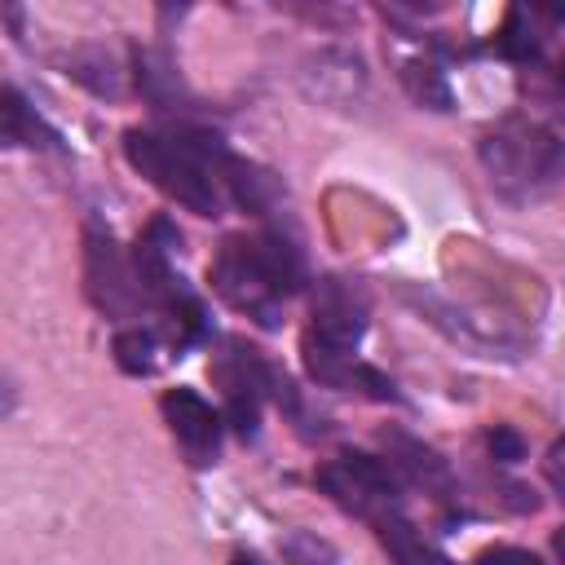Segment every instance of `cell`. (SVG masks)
<instances>
[{
  "instance_id": "1",
  "label": "cell",
  "mask_w": 565,
  "mask_h": 565,
  "mask_svg": "<svg viewBox=\"0 0 565 565\" xmlns=\"http://www.w3.org/2000/svg\"><path fill=\"white\" fill-rule=\"evenodd\" d=\"M124 159L172 203L199 216H225L243 207L252 216H269L282 185L260 163L234 154L216 132L199 124H150L124 132Z\"/></svg>"
},
{
  "instance_id": "2",
  "label": "cell",
  "mask_w": 565,
  "mask_h": 565,
  "mask_svg": "<svg viewBox=\"0 0 565 565\" xmlns=\"http://www.w3.org/2000/svg\"><path fill=\"white\" fill-rule=\"evenodd\" d=\"M207 282L230 309L247 313L256 327H278L282 305L305 287V252L278 225H260L252 234L243 230L221 238L207 265Z\"/></svg>"
},
{
  "instance_id": "3",
  "label": "cell",
  "mask_w": 565,
  "mask_h": 565,
  "mask_svg": "<svg viewBox=\"0 0 565 565\" xmlns=\"http://www.w3.org/2000/svg\"><path fill=\"white\" fill-rule=\"evenodd\" d=\"M366 335V291L349 278H318L305 327V366L322 388L366 393L375 402H397V388L375 366L358 362V344Z\"/></svg>"
},
{
  "instance_id": "4",
  "label": "cell",
  "mask_w": 565,
  "mask_h": 565,
  "mask_svg": "<svg viewBox=\"0 0 565 565\" xmlns=\"http://www.w3.org/2000/svg\"><path fill=\"white\" fill-rule=\"evenodd\" d=\"M477 154H481V168H486L490 185L503 199H516V203L547 194L556 185L561 168H565L561 137L547 124L525 119V115H508L490 132H481Z\"/></svg>"
},
{
  "instance_id": "5",
  "label": "cell",
  "mask_w": 565,
  "mask_h": 565,
  "mask_svg": "<svg viewBox=\"0 0 565 565\" xmlns=\"http://www.w3.org/2000/svg\"><path fill=\"white\" fill-rule=\"evenodd\" d=\"M207 375H212V384L221 388V415H225V424H230L243 441H252V437L260 433V411H265V402H278V406H287L291 415H300V397H296L287 371H278V366H274L256 344H247L243 335H225V340H221V349H216L212 362H207Z\"/></svg>"
},
{
  "instance_id": "6",
  "label": "cell",
  "mask_w": 565,
  "mask_h": 565,
  "mask_svg": "<svg viewBox=\"0 0 565 565\" xmlns=\"http://www.w3.org/2000/svg\"><path fill=\"white\" fill-rule=\"evenodd\" d=\"M313 481L335 508H344L349 516H358L366 525L380 521L393 508H406V481L397 477V468L388 459H375V455H362V450L318 463Z\"/></svg>"
},
{
  "instance_id": "7",
  "label": "cell",
  "mask_w": 565,
  "mask_h": 565,
  "mask_svg": "<svg viewBox=\"0 0 565 565\" xmlns=\"http://www.w3.org/2000/svg\"><path fill=\"white\" fill-rule=\"evenodd\" d=\"M84 287H88V300L110 322H119V327H137L141 322L146 300H141V282H137L132 256L119 252L115 234L102 221H88V230H84Z\"/></svg>"
},
{
  "instance_id": "8",
  "label": "cell",
  "mask_w": 565,
  "mask_h": 565,
  "mask_svg": "<svg viewBox=\"0 0 565 565\" xmlns=\"http://www.w3.org/2000/svg\"><path fill=\"white\" fill-rule=\"evenodd\" d=\"M181 455L194 463V468H212L221 459V433H225V415L199 397L194 388H168L163 402H159Z\"/></svg>"
},
{
  "instance_id": "9",
  "label": "cell",
  "mask_w": 565,
  "mask_h": 565,
  "mask_svg": "<svg viewBox=\"0 0 565 565\" xmlns=\"http://www.w3.org/2000/svg\"><path fill=\"white\" fill-rule=\"evenodd\" d=\"M384 446H388V463L397 468V477H402L406 486H419V490L433 494L437 503H459L455 477H450L446 459H441L433 446H424V441H415V437H406V433H384Z\"/></svg>"
},
{
  "instance_id": "10",
  "label": "cell",
  "mask_w": 565,
  "mask_h": 565,
  "mask_svg": "<svg viewBox=\"0 0 565 565\" xmlns=\"http://www.w3.org/2000/svg\"><path fill=\"white\" fill-rule=\"evenodd\" d=\"M371 530H375V539H380V547L388 552L393 565H459L455 556H446V552L406 516V508L384 512L380 521H371Z\"/></svg>"
},
{
  "instance_id": "11",
  "label": "cell",
  "mask_w": 565,
  "mask_h": 565,
  "mask_svg": "<svg viewBox=\"0 0 565 565\" xmlns=\"http://www.w3.org/2000/svg\"><path fill=\"white\" fill-rule=\"evenodd\" d=\"M0 137H4V146L57 150V132L35 115V106H26V97L13 84H4V93H0Z\"/></svg>"
},
{
  "instance_id": "12",
  "label": "cell",
  "mask_w": 565,
  "mask_h": 565,
  "mask_svg": "<svg viewBox=\"0 0 565 565\" xmlns=\"http://www.w3.org/2000/svg\"><path fill=\"white\" fill-rule=\"evenodd\" d=\"M132 66H137L132 75H137V88L146 93V102L154 110H177V102L185 97V84H181L172 57L159 49H132Z\"/></svg>"
},
{
  "instance_id": "13",
  "label": "cell",
  "mask_w": 565,
  "mask_h": 565,
  "mask_svg": "<svg viewBox=\"0 0 565 565\" xmlns=\"http://www.w3.org/2000/svg\"><path fill=\"white\" fill-rule=\"evenodd\" d=\"M163 344H168V340H163L159 327H150V322L119 327V331H115V362H119V371H128V375H154Z\"/></svg>"
},
{
  "instance_id": "14",
  "label": "cell",
  "mask_w": 565,
  "mask_h": 565,
  "mask_svg": "<svg viewBox=\"0 0 565 565\" xmlns=\"http://www.w3.org/2000/svg\"><path fill=\"white\" fill-rule=\"evenodd\" d=\"M402 88L411 93V102H419L428 110H450L455 106L450 79L433 57H406L402 62Z\"/></svg>"
},
{
  "instance_id": "15",
  "label": "cell",
  "mask_w": 565,
  "mask_h": 565,
  "mask_svg": "<svg viewBox=\"0 0 565 565\" xmlns=\"http://www.w3.org/2000/svg\"><path fill=\"white\" fill-rule=\"evenodd\" d=\"M499 57H512V62H530V57H539V35L530 31V22H525V13L521 9H508V22H503V31L494 35V44H490Z\"/></svg>"
},
{
  "instance_id": "16",
  "label": "cell",
  "mask_w": 565,
  "mask_h": 565,
  "mask_svg": "<svg viewBox=\"0 0 565 565\" xmlns=\"http://www.w3.org/2000/svg\"><path fill=\"white\" fill-rule=\"evenodd\" d=\"M486 441H490V455H494L499 463H516V459L525 455V441H521L516 428H494Z\"/></svg>"
},
{
  "instance_id": "17",
  "label": "cell",
  "mask_w": 565,
  "mask_h": 565,
  "mask_svg": "<svg viewBox=\"0 0 565 565\" xmlns=\"http://www.w3.org/2000/svg\"><path fill=\"white\" fill-rule=\"evenodd\" d=\"M472 565H543L534 552H525V547H512V543H499V547H486Z\"/></svg>"
},
{
  "instance_id": "18",
  "label": "cell",
  "mask_w": 565,
  "mask_h": 565,
  "mask_svg": "<svg viewBox=\"0 0 565 565\" xmlns=\"http://www.w3.org/2000/svg\"><path fill=\"white\" fill-rule=\"evenodd\" d=\"M543 477H547V486L565 499V437H556V441L547 446V455H543Z\"/></svg>"
},
{
  "instance_id": "19",
  "label": "cell",
  "mask_w": 565,
  "mask_h": 565,
  "mask_svg": "<svg viewBox=\"0 0 565 565\" xmlns=\"http://www.w3.org/2000/svg\"><path fill=\"white\" fill-rule=\"evenodd\" d=\"M291 556H296V552H291ZM296 565H331V556H327V547L318 543V547H313V556H296Z\"/></svg>"
},
{
  "instance_id": "20",
  "label": "cell",
  "mask_w": 565,
  "mask_h": 565,
  "mask_svg": "<svg viewBox=\"0 0 565 565\" xmlns=\"http://www.w3.org/2000/svg\"><path fill=\"white\" fill-rule=\"evenodd\" d=\"M552 552H556V565H565V525L552 530Z\"/></svg>"
},
{
  "instance_id": "21",
  "label": "cell",
  "mask_w": 565,
  "mask_h": 565,
  "mask_svg": "<svg viewBox=\"0 0 565 565\" xmlns=\"http://www.w3.org/2000/svg\"><path fill=\"white\" fill-rule=\"evenodd\" d=\"M234 565H265L256 552H234Z\"/></svg>"
},
{
  "instance_id": "22",
  "label": "cell",
  "mask_w": 565,
  "mask_h": 565,
  "mask_svg": "<svg viewBox=\"0 0 565 565\" xmlns=\"http://www.w3.org/2000/svg\"><path fill=\"white\" fill-rule=\"evenodd\" d=\"M552 84H556V93H561V102H565V62L552 71Z\"/></svg>"
}]
</instances>
